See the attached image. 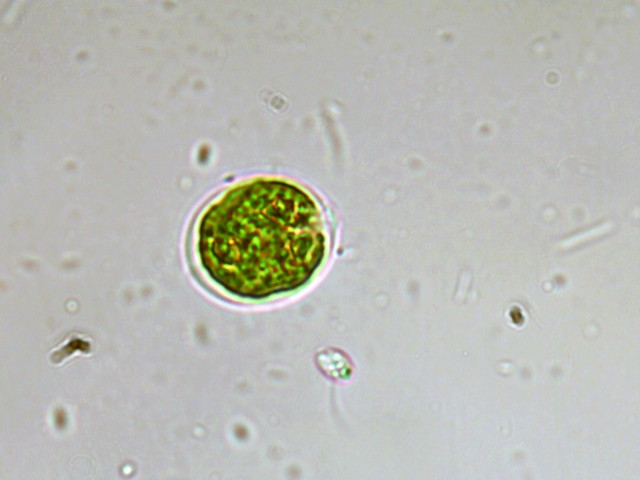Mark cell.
<instances>
[{
  "mask_svg": "<svg viewBox=\"0 0 640 480\" xmlns=\"http://www.w3.org/2000/svg\"><path fill=\"white\" fill-rule=\"evenodd\" d=\"M331 246L328 220L315 197L279 178L238 183L200 215L192 251L202 276L232 300L256 304L307 286Z\"/></svg>",
  "mask_w": 640,
  "mask_h": 480,
  "instance_id": "obj_1",
  "label": "cell"
}]
</instances>
